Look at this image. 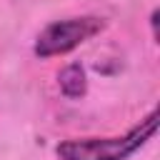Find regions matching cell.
Masks as SVG:
<instances>
[{
	"label": "cell",
	"mask_w": 160,
	"mask_h": 160,
	"mask_svg": "<svg viewBox=\"0 0 160 160\" xmlns=\"http://www.w3.org/2000/svg\"><path fill=\"white\" fill-rule=\"evenodd\" d=\"M158 130V110H150L135 128L115 138H82L65 140L55 148L60 160H128L135 155Z\"/></svg>",
	"instance_id": "6da1fadb"
},
{
	"label": "cell",
	"mask_w": 160,
	"mask_h": 160,
	"mask_svg": "<svg viewBox=\"0 0 160 160\" xmlns=\"http://www.w3.org/2000/svg\"><path fill=\"white\" fill-rule=\"evenodd\" d=\"M105 28V22L95 15H82V18H65V20H55L50 22L35 40L32 52L42 60L55 58V55H65L70 50H75L78 45L88 42L92 35H98Z\"/></svg>",
	"instance_id": "7a4b0ae2"
},
{
	"label": "cell",
	"mask_w": 160,
	"mask_h": 160,
	"mask_svg": "<svg viewBox=\"0 0 160 160\" xmlns=\"http://www.w3.org/2000/svg\"><path fill=\"white\" fill-rule=\"evenodd\" d=\"M58 85H60V92H62L65 98H70V100L82 98L85 90H88V78H85L82 65H80V62L65 65V68L60 70V75H58Z\"/></svg>",
	"instance_id": "3957f363"
}]
</instances>
